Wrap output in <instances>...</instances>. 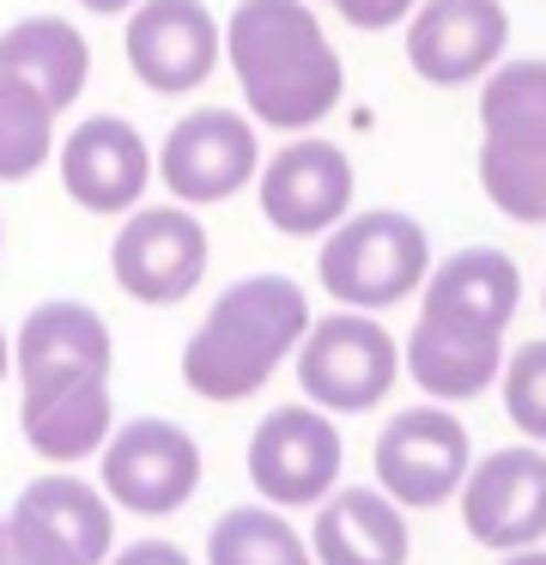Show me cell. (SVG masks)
<instances>
[{
  "mask_svg": "<svg viewBox=\"0 0 546 565\" xmlns=\"http://www.w3.org/2000/svg\"><path fill=\"white\" fill-rule=\"evenodd\" d=\"M407 516L383 487H340L322 499L310 553L322 565H407Z\"/></svg>",
  "mask_w": 546,
  "mask_h": 565,
  "instance_id": "obj_20",
  "label": "cell"
},
{
  "mask_svg": "<svg viewBox=\"0 0 546 565\" xmlns=\"http://www.w3.org/2000/svg\"><path fill=\"white\" fill-rule=\"evenodd\" d=\"M261 220L279 237H328L352 213V159L322 135H298L291 147H279L274 159H261Z\"/></svg>",
  "mask_w": 546,
  "mask_h": 565,
  "instance_id": "obj_12",
  "label": "cell"
},
{
  "mask_svg": "<svg viewBox=\"0 0 546 565\" xmlns=\"http://www.w3.org/2000/svg\"><path fill=\"white\" fill-rule=\"evenodd\" d=\"M0 244H7V225H0Z\"/></svg>",
  "mask_w": 546,
  "mask_h": 565,
  "instance_id": "obj_32",
  "label": "cell"
},
{
  "mask_svg": "<svg viewBox=\"0 0 546 565\" xmlns=\"http://www.w3.org/2000/svg\"><path fill=\"white\" fill-rule=\"evenodd\" d=\"M7 371H12V341H7V329H0V383H7Z\"/></svg>",
  "mask_w": 546,
  "mask_h": 565,
  "instance_id": "obj_30",
  "label": "cell"
},
{
  "mask_svg": "<svg viewBox=\"0 0 546 565\" xmlns=\"http://www.w3.org/2000/svg\"><path fill=\"white\" fill-rule=\"evenodd\" d=\"M218 50H225V31L206 0H140L121 31V55H128L133 79L158 98L201 92L218 67Z\"/></svg>",
  "mask_w": 546,
  "mask_h": 565,
  "instance_id": "obj_11",
  "label": "cell"
},
{
  "mask_svg": "<svg viewBox=\"0 0 546 565\" xmlns=\"http://www.w3.org/2000/svg\"><path fill=\"white\" fill-rule=\"evenodd\" d=\"M255 177H261L255 116H231V110L176 116V128H170L164 147H158V183H164L170 201H182V207L231 201L237 189H249Z\"/></svg>",
  "mask_w": 546,
  "mask_h": 565,
  "instance_id": "obj_9",
  "label": "cell"
},
{
  "mask_svg": "<svg viewBox=\"0 0 546 565\" xmlns=\"http://www.w3.org/2000/svg\"><path fill=\"white\" fill-rule=\"evenodd\" d=\"M310 329V298L291 274H249L225 286L182 347V383L201 402H249Z\"/></svg>",
  "mask_w": 546,
  "mask_h": 565,
  "instance_id": "obj_2",
  "label": "cell"
},
{
  "mask_svg": "<svg viewBox=\"0 0 546 565\" xmlns=\"http://www.w3.org/2000/svg\"><path fill=\"white\" fill-rule=\"evenodd\" d=\"M352 31H388V25H407V13L419 0H328Z\"/></svg>",
  "mask_w": 546,
  "mask_h": 565,
  "instance_id": "obj_26",
  "label": "cell"
},
{
  "mask_svg": "<svg viewBox=\"0 0 546 565\" xmlns=\"http://www.w3.org/2000/svg\"><path fill=\"white\" fill-rule=\"evenodd\" d=\"M510 50L504 0H419L407 13V62L425 86H473Z\"/></svg>",
  "mask_w": 546,
  "mask_h": 565,
  "instance_id": "obj_15",
  "label": "cell"
},
{
  "mask_svg": "<svg viewBox=\"0 0 546 565\" xmlns=\"http://www.w3.org/2000/svg\"><path fill=\"white\" fill-rule=\"evenodd\" d=\"M298 383L315 407L328 414H371L400 377V347L371 310H346L340 305L334 317L303 329L298 341Z\"/></svg>",
  "mask_w": 546,
  "mask_h": 565,
  "instance_id": "obj_5",
  "label": "cell"
},
{
  "mask_svg": "<svg viewBox=\"0 0 546 565\" xmlns=\"http://www.w3.org/2000/svg\"><path fill=\"white\" fill-rule=\"evenodd\" d=\"M431 402H473L504 377V334H480V329H456V322L419 317V329L407 334V359Z\"/></svg>",
  "mask_w": 546,
  "mask_h": 565,
  "instance_id": "obj_22",
  "label": "cell"
},
{
  "mask_svg": "<svg viewBox=\"0 0 546 565\" xmlns=\"http://www.w3.org/2000/svg\"><path fill=\"white\" fill-rule=\"evenodd\" d=\"M55 116L31 86L0 74V183H24L55 159Z\"/></svg>",
  "mask_w": 546,
  "mask_h": 565,
  "instance_id": "obj_24",
  "label": "cell"
},
{
  "mask_svg": "<svg viewBox=\"0 0 546 565\" xmlns=\"http://www.w3.org/2000/svg\"><path fill=\"white\" fill-rule=\"evenodd\" d=\"M504 565H546V547H516Z\"/></svg>",
  "mask_w": 546,
  "mask_h": 565,
  "instance_id": "obj_29",
  "label": "cell"
},
{
  "mask_svg": "<svg viewBox=\"0 0 546 565\" xmlns=\"http://www.w3.org/2000/svg\"><path fill=\"white\" fill-rule=\"evenodd\" d=\"M504 414L528 444H546V341H522L504 353Z\"/></svg>",
  "mask_w": 546,
  "mask_h": 565,
  "instance_id": "obj_25",
  "label": "cell"
},
{
  "mask_svg": "<svg viewBox=\"0 0 546 565\" xmlns=\"http://www.w3.org/2000/svg\"><path fill=\"white\" fill-rule=\"evenodd\" d=\"M79 7H85V13H97V19H128L140 0H79Z\"/></svg>",
  "mask_w": 546,
  "mask_h": 565,
  "instance_id": "obj_28",
  "label": "cell"
},
{
  "mask_svg": "<svg viewBox=\"0 0 546 565\" xmlns=\"http://www.w3.org/2000/svg\"><path fill=\"white\" fill-rule=\"evenodd\" d=\"M322 292L346 310H388L413 298L431 274V237L413 213L400 207H371L346 213L334 232L322 237Z\"/></svg>",
  "mask_w": 546,
  "mask_h": 565,
  "instance_id": "obj_4",
  "label": "cell"
},
{
  "mask_svg": "<svg viewBox=\"0 0 546 565\" xmlns=\"http://www.w3.org/2000/svg\"><path fill=\"white\" fill-rule=\"evenodd\" d=\"M480 189L504 220L546 225V62H497L480 79Z\"/></svg>",
  "mask_w": 546,
  "mask_h": 565,
  "instance_id": "obj_3",
  "label": "cell"
},
{
  "mask_svg": "<svg viewBox=\"0 0 546 565\" xmlns=\"http://www.w3.org/2000/svg\"><path fill=\"white\" fill-rule=\"evenodd\" d=\"M206 262H213L206 225L182 201L121 213V232L109 237V274H116V286L133 305H152V310L182 305L206 280Z\"/></svg>",
  "mask_w": 546,
  "mask_h": 565,
  "instance_id": "obj_7",
  "label": "cell"
},
{
  "mask_svg": "<svg viewBox=\"0 0 546 565\" xmlns=\"http://www.w3.org/2000/svg\"><path fill=\"white\" fill-rule=\"evenodd\" d=\"M468 480V426L449 407H400L376 431V487L395 504L431 511Z\"/></svg>",
  "mask_w": 546,
  "mask_h": 565,
  "instance_id": "obj_13",
  "label": "cell"
},
{
  "mask_svg": "<svg viewBox=\"0 0 546 565\" xmlns=\"http://www.w3.org/2000/svg\"><path fill=\"white\" fill-rule=\"evenodd\" d=\"M109 565H189V553L170 547V541H128Z\"/></svg>",
  "mask_w": 546,
  "mask_h": 565,
  "instance_id": "obj_27",
  "label": "cell"
},
{
  "mask_svg": "<svg viewBox=\"0 0 546 565\" xmlns=\"http://www.w3.org/2000/svg\"><path fill=\"white\" fill-rule=\"evenodd\" d=\"M109 541V492L73 475L31 480L7 511V565H104Z\"/></svg>",
  "mask_w": 546,
  "mask_h": 565,
  "instance_id": "obj_6",
  "label": "cell"
},
{
  "mask_svg": "<svg viewBox=\"0 0 546 565\" xmlns=\"http://www.w3.org/2000/svg\"><path fill=\"white\" fill-rule=\"evenodd\" d=\"M24 444H31L43 462H79L97 456L116 431V402H109V377H49L24 390L19 407Z\"/></svg>",
  "mask_w": 546,
  "mask_h": 565,
  "instance_id": "obj_19",
  "label": "cell"
},
{
  "mask_svg": "<svg viewBox=\"0 0 546 565\" xmlns=\"http://www.w3.org/2000/svg\"><path fill=\"white\" fill-rule=\"evenodd\" d=\"M116 365V341H109V322L97 317L79 298H49L12 334V371L19 383H49V377H109Z\"/></svg>",
  "mask_w": 546,
  "mask_h": 565,
  "instance_id": "obj_18",
  "label": "cell"
},
{
  "mask_svg": "<svg viewBox=\"0 0 546 565\" xmlns=\"http://www.w3.org/2000/svg\"><path fill=\"white\" fill-rule=\"evenodd\" d=\"M340 431L328 419V407L315 402H291L255 426L249 438V480L267 504L279 511H298V504H322L340 480Z\"/></svg>",
  "mask_w": 546,
  "mask_h": 565,
  "instance_id": "obj_10",
  "label": "cell"
},
{
  "mask_svg": "<svg viewBox=\"0 0 546 565\" xmlns=\"http://www.w3.org/2000/svg\"><path fill=\"white\" fill-rule=\"evenodd\" d=\"M540 305H546V298H540Z\"/></svg>",
  "mask_w": 546,
  "mask_h": 565,
  "instance_id": "obj_33",
  "label": "cell"
},
{
  "mask_svg": "<svg viewBox=\"0 0 546 565\" xmlns=\"http://www.w3.org/2000/svg\"><path fill=\"white\" fill-rule=\"evenodd\" d=\"M206 565H315V553L279 504H237L206 529Z\"/></svg>",
  "mask_w": 546,
  "mask_h": 565,
  "instance_id": "obj_23",
  "label": "cell"
},
{
  "mask_svg": "<svg viewBox=\"0 0 546 565\" xmlns=\"http://www.w3.org/2000/svg\"><path fill=\"white\" fill-rule=\"evenodd\" d=\"M61 164V189L79 213L97 220H121V213L140 207V195L152 189L158 159L146 147V135L128 116H85L67 140L55 147Z\"/></svg>",
  "mask_w": 546,
  "mask_h": 565,
  "instance_id": "obj_14",
  "label": "cell"
},
{
  "mask_svg": "<svg viewBox=\"0 0 546 565\" xmlns=\"http://www.w3.org/2000/svg\"><path fill=\"white\" fill-rule=\"evenodd\" d=\"M461 523L480 547L516 553L546 535V450L510 444L468 468L461 480Z\"/></svg>",
  "mask_w": 546,
  "mask_h": 565,
  "instance_id": "obj_16",
  "label": "cell"
},
{
  "mask_svg": "<svg viewBox=\"0 0 546 565\" xmlns=\"http://www.w3.org/2000/svg\"><path fill=\"white\" fill-rule=\"evenodd\" d=\"M225 62L243 110L279 135H303L346 98V67L310 0H237L225 19Z\"/></svg>",
  "mask_w": 546,
  "mask_h": 565,
  "instance_id": "obj_1",
  "label": "cell"
},
{
  "mask_svg": "<svg viewBox=\"0 0 546 565\" xmlns=\"http://www.w3.org/2000/svg\"><path fill=\"white\" fill-rule=\"evenodd\" d=\"M0 565H7V516H0Z\"/></svg>",
  "mask_w": 546,
  "mask_h": 565,
  "instance_id": "obj_31",
  "label": "cell"
},
{
  "mask_svg": "<svg viewBox=\"0 0 546 565\" xmlns=\"http://www.w3.org/2000/svg\"><path fill=\"white\" fill-rule=\"evenodd\" d=\"M97 456H104L109 504H121L133 516H170L201 487V444L176 419H158V414L128 419V426L109 431V444Z\"/></svg>",
  "mask_w": 546,
  "mask_h": 565,
  "instance_id": "obj_8",
  "label": "cell"
},
{
  "mask_svg": "<svg viewBox=\"0 0 546 565\" xmlns=\"http://www.w3.org/2000/svg\"><path fill=\"white\" fill-rule=\"evenodd\" d=\"M419 292H425L419 317L456 322V329H480V334H504L516 305H522V268L497 244H468L456 256L431 262Z\"/></svg>",
  "mask_w": 546,
  "mask_h": 565,
  "instance_id": "obj_17",
  "label": "cell"
},
{
  "mask_svg": "<svg viewBox=\"0 0 546 565\" xmlns=\"http://www.w3.org/2000/svg\"><path fill=\"white\" fill-rule=\"evenodd\" d=\"M0 74L31 86L49 110H73L85 79H92V43L79 38L73 19L31 13L0 31Z\"/></svg>",
  "mask_w": 546,
  "mask_h": 565,
  "instance_id": "obj_21",
  "label": "cell"
}]
</instances>
